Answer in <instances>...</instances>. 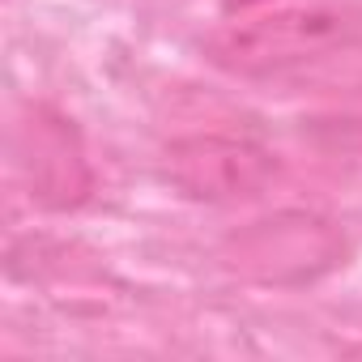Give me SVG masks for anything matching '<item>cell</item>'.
<instances>
[{"instance_id": "obj_2", "label": "cell", "mask_w": 362, "mask_h": 362, "mask_svg": "<svg viewBox=\"0 0 362 362\" xmlns=\"http://www.w3.org/2000/svg\"><path fill=\"white\" fill-rule=\"evenodd\" d=\"M345 239L332 222L315 214H273L226 239V264L252 281L303 286L337 269Z\"/></svg>"}, {"instance_id": "obj_4", "label": "cell", "mask_w": 362, "mask_h": 362, "mask_svg": "<svg viewBox=\"0 0 362 362\" xmlns=\"http://www.w3.org/2000/svg\"><path fill=\"white\" fill-rule=\"evenodd\" d=\"M30 184H35V197L43 205H56V209H69L86 197L90 188V175H86V162H81V149H77V136L64 119L56 115H39V124L30 128Z\"/></svg>"}, {"instance_id": "obj_1", "label": "cell", "mask_w": 362, "mask_h": 362, "mask_svg": "<svg viewBox=\"0 0 362 362\" xmlns=\"http://www.w3.org/2000/svg\"><path fill=\"white\" fill-rule=\"evenodd\" d=\"M358 35L362 22L349 9L294 0V5H273L222 22L201 43V52L209 56V64L235 77H277L354 47Z\"/></svg>"}, {"instance_id": "obj_3", "label": "cell", "mask_w": 362, "mask_h": 362, "mask_svg": "<svg viewBox=\"0 0 362 362\" xmlns=\"http://www.w3.org/2000/svg\"><path fill=\"white\" fill-rule=\"evenodd\" d=\"M277 175V158L247 141V136H184L170 141L162 153V179L188 201L205 205H230L247 201L269 188V179Z\"/></svg>"}]
</instances>
